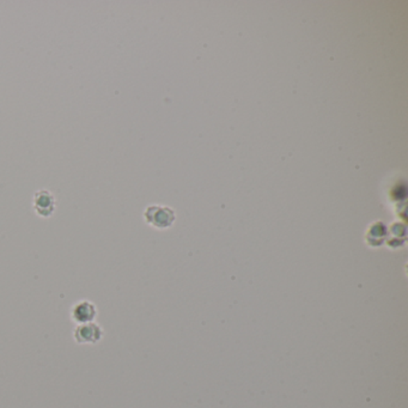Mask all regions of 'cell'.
<instances>
[{
    "label": "cell",
    "mask_w": 408,
    "mask_h": 408,
    "mask_svg": "<svg viewBox=\"0 0 408 408\" xmlns=\"http://www.w3.org/2000/svg\"><path fill=\"white\" fill-rule=\"evenodd\" d=\"M104 331L99 323L77 325L74 331V341L79 345H95L104 339Z\"/></svg>",
    "instance_id": "1"
},
{
    "label": "cell",
    "mask_w": 408,
    "mask_h": 408,
    "mask_svg": "<svg viewBox=\"0 0 408 408\" xmlns=\"http://www.w3.org/2000/svg\"><path fill=\"white\" fill-rule=\"evenodd\" d=\"M33 209L41 218L52 217L56 209V197L47 189H40L33 197Z\"/></svg>",
    "instance_id": "2"
},
{
    "label": "cell",
    "mask_w": 408,
    "mask_h": 408,
    "mask_svg": "<svg viewBox=\"0 0 408 408\" xmlns=\"http://www.w3.org/2000/svg\"><path fill=\"white\" fill-rule=\"evenodd\" d=\"M70 315L74 323L83 325V323H95V320L99 315V310L95 303L89 300H81L72 305Z\"/></svg>",
    "instance_id": "3"
},
{
    "label": "cell",
    "mask_w": 408,
    "mask_h": 408,
    "mask_svg": "<svg viewBox=\"0 0 408 408\" xmlns=\"http://www.w3.org/2000/svg\"><path fill=\"white\" fill-rule=\"evenodd\" d=\"M147 223L156 228H167L172 222V212L162 206H149L144 213Z\"/></svg>",
    "instance_id": "4"
}]
</instances>
